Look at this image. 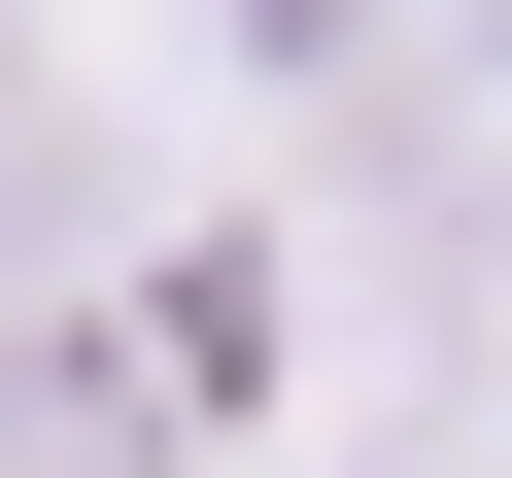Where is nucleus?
Wrapping results in <instances>:
<instances>
[{
	"label": "nucleus",
	"instance_id": "1",
	"mask_svg": "<svg viewBox=\"0 0 512 478\" xmlns=\"http://www.w3.org/2000/svg\"><path fill=\"white\" fill-rule=\"evenodd\" d=\"M0 478H171V376L103 308H35V342H0Z\"/></svg>",
	"mask_w": 512,
	"mask_h": 478
},
{
	"label": "nucleus",
	"instance_id": "2",
	"mask_svg": "<svg viewBox=\"0 0 512 478\" xmlns=\"http://www.w3.org/2000/svg\"><path fill=\"white\" fill-rule=\"evenodd\" d=\"M205 35H239V69H274V103H342V69L410 35V0H205Z\"/></svg>",
	"mask_w": 512,
	"mask_h": 478
}]
</instances>
